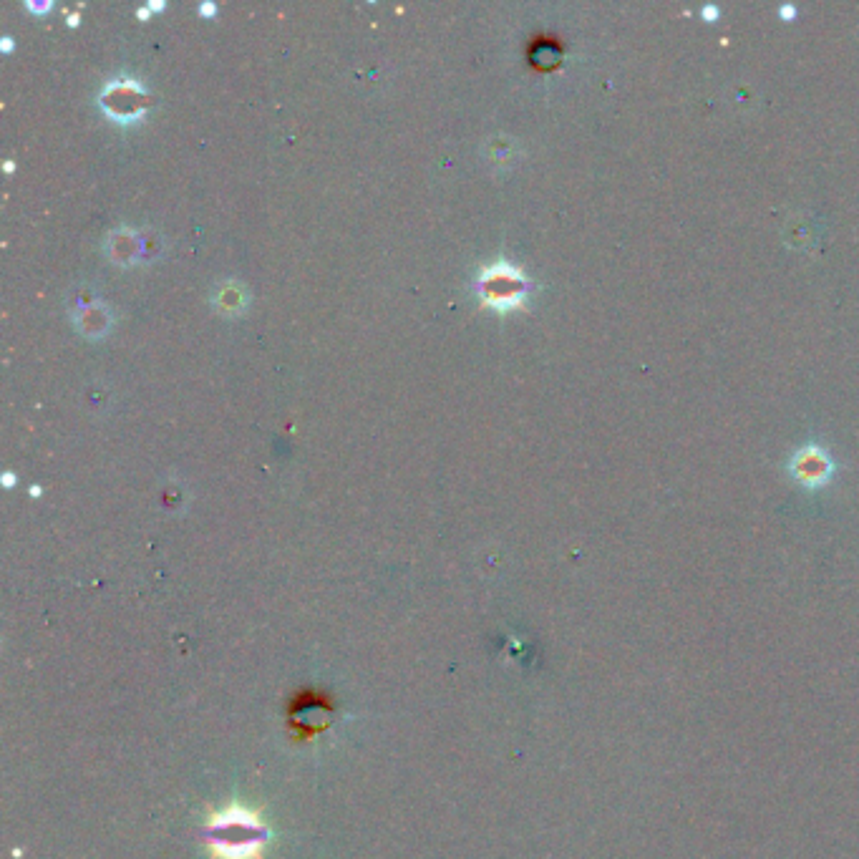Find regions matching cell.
<instances>
[{
    "label": "cell",
    "instance_id": "cell-1",
    "mask_svg": "<svg viewBox=\"0 0 859 859\" xmlns=\"http://www.w3.org/2000/svg\"><path fill=\"white\" fill-rule=\"evenodd\" d=\"M205 839L217 859H260L262 847L270 839V829L255 812L232 804L225 812L212 814Z\"/></svg>",
    "mask_w": 859,
    "mask_h": 859
},
{
    "label": "cell",
    "instance_id": "cell-2",
    "mask_svg": "<svg viewBox=\"0 0 859 859\" xmlns=\"http://www.w3.org/2000/svg\"><path fill=\"white\" fill-rule=\"evenodd\" d=\"M477 290L482 295L484 305H492L497 310L519 308L527 298L530 283L522 275V270L514 268L512 262H492L482 268L477 280Z\"/></svg>",
    "mask_w": 859,
    "mask_h": 859
},
{
    "label": "cell",
    "instance_id": "cell-3",
    "mask_svg": "<svg viewBox=\"0 0 859 859\" xmlns=\"http://www.w3.org/2000/svg\"><path fill=\"white\" fill-rule=\"evenodd\" d=\"M99 99L101 106L106 109V114L119 121H134L137 116H142L144 109L149 106L147 91L134 79L109 81V84L101 89Z\"/></svg>",
    "mask_w": 859,
    "mask_h": 859
},
{
    "label": "cell",
    "instance_id": "cell-4",
    "mask_svg": "<svg viewBox=\"0 0 859 859\" xmlns=\"http://www.w3.org/2000/svg\"><path fill=\"white\" fill-rule=\"evenodd\" d=\"M794 474H797L802 482L807 484H822L824 479L832 474V461H829V456L824 454L819 446H804V449L797 451V456H794Z\"/></svg>",
    "mask_w": 859,
    "mask_h": 859
},
{
    "label": "cell",
    "instance_id": "cell-5",
    "mask_svg": "<svg viewBox=\"0 0 859 859\" xmlns=\"http://www.w3.org/2000/svg\"><path fill=\"white\" fill-rule=\"evenodd\" d=\"M242 308V293H240V288H232V290H225V293H222V308Z\"/></svg>",
    "mask_w": 859,
    "mask_h": 859
},
{
    "label": "cell",
    "instance_id": "cell-6",
    "mask_svg": "<svg viewBox=\"0 0 859 859\" xmlns=\"http://www.w3.org/2000/svg\"><path fill=\"white\" fill-rule=\"evenodd\" d=\"M28 8H31V11H36V13H43V11H48V8H51V0H46V3H41V6H38V3H31V0H28Z\"/></svg>",
    "mask_w": 859,
    "mask_h": 859
},
{
    "label": "cell",
    "instance_id": "cell-7",
    "mask_svg": "<svg viewBox=\"0 0 859 859\" xmlns=\"http://www.w3.org/2000/svg\"><path fill=\"white\" fill-rule=\"evenodd\" d=\"M215 11H217L215 3H202V6H200L202 16H212V13H215Z\"/></svg>",
    "mask_w": 859,
    "mask_h": 859
},
{
    "label": "cell",
    "instance_id": "cell-8",
    "mask_svg": "<svg viewBox=\"0 0 859 859\" xmlns=\"http://www.w3.org/2000/svg\"><path fill=\"white\" fill-rule=\"evenodd\" d=\"M3 482H6V487H13V482H16V474L8 472L6 477H3Z\"/></svg>",
    "mask_w": 859,
    "mask_h": 859
},
{
    "label": "cell",
    "instance_id": "cell-9",
    "mask_svg": "<svg viewBox=\"0 0 859 859\" xmlns=\"http://www.w3.org/2000/svg\"><path fill=\"white\" fill-rule=\"evenodd\" d=\"M3 48H6V51H11V48H13V38H8V36L3 38Z\"/></svg>",
    "mask_w": 859,
    "mask_h": 859
},
{
    "label": "cell",
    "instance_id": "cell-10",
    "mask_svg": "<svg viewBox=\"0 0 859 859\" xmlns=\"http://www.w3.org/2000/svg\"><path fill=\"white\" fill-rule=\"evenodd\" d=\"M152 8H154V11H159V8H164V0H152Z\"/></svg>",
    "mask_w": 859,
    "mask_h": 859
},
{
    "label": "cell",
    "instance_id": "cell-11",
    "mask_svg": "<svg viewBox=\"0 0 859 859\" xmlns=\"http://www.w3.org/2000/svg\"><path fill=\"white\" fill-rule=\"evenodd\" d=\"M137 16H139V18H147V16H149V8H139Z\"/></svg>",
    "mask_w": 859,
    "mask_h": 859
}]
</instances>
